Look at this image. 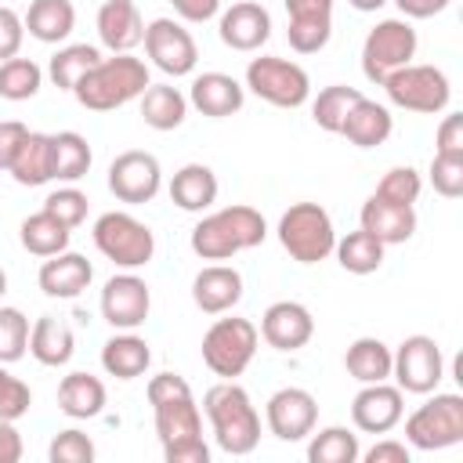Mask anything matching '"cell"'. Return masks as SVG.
I'll use <instances>...</instances> for the list:
<instances>
[{"label":"cell","mask_w":463,"mask_h":463,"mask_svg":"<svg viewBox=\"0 0 463 463\" xmlns=\"http://www.w3.org/2000/svg\"><path fill=\"white\" fill-rule=\"evenodd\" d=\"M257 333L275 351H300L315 336V318H311V311L300 300H275L264 311Z\"/></svg>","instance_id":"cell-18"},{"label":"cell","mask_w":463,"mask_h":463,"mask_svg":"<svg viewBox=\"0 0 463 463\" xmlns=\"http://www.w3.org/2000/svg\"><path fill=\"white\" fill-rule=\"evenodd\" d=\"M47 456H51V463H90L94 459V441L83 430L69 427V430L54 434Z\"/></svg>","instance_id":"cell-45"},{"label":"cell","mask_w":463,"mask_h":463,"mask_svg":"<svg viewBox=\"0 0 463 463\" xmlns=\"http://www.w3.org/2000/svg\"><path fill=\"white\" fill-rule=\"evenodd\" d=\"M405 391L402 387H391L387 380L380 383H362V391L354 394L351 402V420L358 430L365 434H387L402 423L405 416Z\"/></svg>","instance_id":"cell-16"},{"label":"cell","mask_w":463,"mask_h":463,"mask_svg":"<svg viewBox=\"0 0 463 463\" xmlns=\"http://www.w3.org/2000/svg\"><path fill=\"white\" fill-rule=\"evenodd\" d=\"M51 145H54V181H80L87 177L90 170V145L83 134L76 130H61V134H51Z\"/></svg>","instance_id":"cell-37"},{"label":"cell","mask_w":463,"mask_h":463,"mask_svg":"<svg viewBox=\"0 0 463 463\" xmlns=\"http://www.w3.org/2000/svg\"><path fill=\"white\" fill-rule=\"evenodd\" d=\"M25 134H29V127L18 123V119H4L0 123V174L11 170V163H14V156H18L22 141H25Z\"/></svg>","instance_id":"cell-51"},{"label":"cell","mask_w":463,"mask_h":463,"mask_svg":"<svg viewBox=\"0 0 463 463\" xmlns=\"http://www.w3.org/2000/svg\"><path fill=\"white\" fill-rule=\"evenodd\" d=\"M430 184L438 195L445 199H459L463 195V156H438L430 159Z\"/></svg>","instance_id":"cell-46"},{"label":"cell","mask_w":463,"mask_h":463,"mask_svg":"<svg viewBox=\"0 0 463 463\" xmlns=\"http://www.w3.org/2000/svg\"><path fill=\"white\" fill-rule=\"evenodd\" d=\"M4 373H7V369H4V362H0V376H4Z\"/></svg>","instance_id":"cell-59"},{"label":"cell","mask_w":463,"mask_h":463,"mask_svg":"<svg viewBox=\"0 0 463 463\" xmlns=\"http://www.w3.org/2000/svg\"><path fill=\"white\" fill-rule=\"evenodd\" d=\"M405 438L412 449L438 452L463 441V398L459 394H434L405 420Z\"/></svg>","instance_id":"cell-10"},{"label":"cell","mask_w":463,"mask_h":463,"mask_svg":"<svg viewBox=\"0 0 463 463\" xmlns=\"http://www.w3.org/2000/svg\"><path fill=\"white\" fill-rule=\"evenodd\" d=\"M184 394H192V387L177 373H159V376L148 380V405H159V402H170V398H184Z\"/></svg>","instance_id":"cell-50"},{"label":"cell","mask_w":463,"mask_h":463,"mask_svg":"<svg viewBox=\"0 0 463 463\" xmlns=\"http://www.w3.org/2000/svg\"><path fill=\"white\" fill-rule=\"evenodd\" d=\"M152 409H156V434H159L166 463H206L210 459V449L203 441V416L192 394L159 402Z\"/></svg>","instance_id":"cell-4"},{"label":"cell","mask_w":463,"mask_h":463,"mask_svg":"<svg viewBox=\"0 0 463 463\" xmlns=\"http://www.w3.org/2000/svg\"><path fill=\"white\" fill-rule=\"evenodd\" d=\"M358 456H362L358 434H351L347 427H326L307 445V459L311 463H354Z\"/></svg>","instance_id":"cell-40"},{"label":"cell","mask_w":463,"mask_h":463,"mask_svg":"<svg viewBox=\"0 0 463 463\" xmlns=\"http://www.w3.org/2000/svg\"><path fill=\"white\" fill-rule=\"evenodd\" d=\"M289 18H333V0H286Z\"/></svg>","instance_id":"cell-54"},{"label":"cell","mask_w":463,"mask_h":463,"mask_svg":"<svg viewBox=\"0 0 463 463\" xmlns=\"http://www.w3.org/2000/svg\"><path fill=\"white\" fill-rule=\"evenodd\" d=\"M148 362H152L148 344L141 336H134L130 329H123L119 336L105 340V347H101V365L116 380H137L148 369Z\"/></svg>","instance_id":"cell-31"},{"label":"cell","mask_w":463,"mask_h":463,"mask_svg":"<svg viewBox=\"0 0 463 463\" xmlns=\"http://www.w3.org/2000/svg\"><path fill=\"white\" fill-rule=\"evenodd\" d=\"M98 61H101V51H98V47H90V43H69V47H61V51L51 58L47 76H51V83H54L58 90H72Z\"/></svg>","instance_id":"cell-36"},{"label":"cell","mask_w":463,"mask_h":463,"mask_svg":"<svg viewBox=\"0 0 463 463\" xmlns=\"http://www.w3.org/2000/svg\"><path fill=\"white\" fill-rule=\"evenodd\" d=\"M94 246L116 264V268H141L156 253V235L148 224H141L127 210H109L94 221Z\"/></svg>","instance_id":"cell-6"},{"label":"cell","mask_w":463,"mask_h":463,"mask_svg":"<svg viewBox=\"0 0 463 463\" xmlns=\"http://www.w3.org/2000/svg\"><path fill=\"white\" fill-rule=\"evenodd\" d=\"M279 242L282 250L300 264H318L336 246L333 217L318 203H293L279 217Z\"/></svg>","instance_id":"cell-5"},{"label":"cell","mask_w":463,"mask_h":463,"mask_svg":"<svg viewBox=\"0 0 463 463\" xmlns=\"http://www.w3.org/2000/svg\"><path fill=\"white\" fill-rule=\"evenodd\" d=\"M391 376L409 394H430L445 376V358L434 336H405L398 351H391Z\"/></svg>","instance_id":"cell-12"},{"label":"cell","mask_w":463,"mask_h":463,"mask_svg":"<svg viewBox=\"0 0 463 463\" xmlns=\"http://www.w3.org/2000/svg\"><path fill=\"white\" fill-rule=\"evenodd\" d=\"M58 409L72 420H94L105 409V383L90 373H69L58 383Z\"/></svg>","instance_id":"cell-30"},{"label":"cell","mask_w":463,"mask_h":463,"mask_svg":"<svg viewBox=\"0 0 463 463\" xmlns=\"http://www.w3.org/2000/svg\"><path fill=\"white\" fill-rule=\"evenodd\" d=\"M43 83V69L33 58H7L0 61V98L7 101H29Z\"/></svg>","instance_id":"cell-39"},{"label":"cell","mask_w":463,"mask_h":463,"mask_svg":"<svg viewBox=\"0 0 463 463\" xmlns=\"http://www.w3.org/2000/svg\"><path fill=\"white\" fill-rule=\"evenodd\" d=\"M98 36L112 54H130L145 40V18L134 0H105L98 7Z\"/></svg>","instance_id":"cell-20"},{"label":"cell","mask_w":463,"mask_h":463,"mask_svg":"<svg viewBox=\"0 0 463 463\" xmlns=\"http://www.w3.org/2000/svg\"><path fill=\"white\" fill-rule=\"evenodd\" d=\"M203 412L210 416L213 438H217V445L228 456H250L257 449V441H260V416H257L250 394L235 380L213 383L203 394Z\"/></svg>","instance_id":"cell-1"},{"label":"cell","mask_w":463,"mask_h":463,"mask_svg":"<svg viewBox=\"0 0 463 463\" xmlns=\"http://www.w3.org/2000/svg\"><path fill=\"white\" fill-rule=\"evenodd\" d=\"M217 33L232 51H257L271 36V14L253 0H239L221 14Z\"/></svg>","instance_id":"cell-19"},{"label":"cell","mask_w":463,"mask_h":463,"mask_svg":"<svg viewBox=\"0 0 463 463\" xmlns=\"http://www.w3.org/2000/svg\"><path fill=\"white\" fill-rule=\"evenodd\" d=\"M420 192H423V181L412 166H394L376 184V195L387 199V203H398V206H412L420 199Z\"/></svg>","instance_id":"cell-43"},{"label":"cell","mask_w":463,"mask_h":463,"mask_svg":"<svg viewBox=\"0 0 463 463\" xmlns=\"http://www.w3.org/2000/svg\"><path fill=\"white\" fill-rule=\"evenodd\" d=\"M76 351V340H72V329L54 318V315H40L29 329V354L40 362V365H65Z\"/></svg>","instance_id":"cell-29"},{"label":"cell","mask_w":463,"mask_h":463,"mask_svg":"<svg viewBox=\"0 0 463 463\" xmlns=\"http://www.w3.org/2000/svg\"><path fill=\"white\" fill-rule=\"evenodd\" d=\"M365 463H409V449H405L402 441L383 438V441H376V445L365 452Z\"/></svg>","instance_id":"cell-53"},{"label":"cell","mask_w":463,"mask_h":463,"mask_svg":"<svg viewBox=\"0 0 463 463\" xmlns=\"http://www.w3.org/2000/svg\"><path fill=\"white\" fill-rule=\"evenodd\" d=\"M29 318L18 307H0V362H18L29 351Z\"/></svg>","instance_id":"cell-41"},{"label":"cell","mask_w":463,"mask_h":463,"mask_svg":"<svg viewBox=\"0 0 463 463\" xmlns=\"http://www.w3.org/2000/svg\"><path fill=\"white\" fill-rule=\"evenodd\" d=\"M170 199L188 210V213H203L217 203V174L203 163H188L170 177Z\"/></svg>","instance_id":"cell-28"},{"label":"cell","mask_w":463,"mask_h":463,"mask_svg":"<svg viewBox=\"0 0 463 463\" xmlns=\"http://www.w3.org/2000/svg\"><path fill=\"white\" fill-rule=\"evenodd\" d=\"M286 36L297 54H318L333 36V18H289Z\"/></svg>","instance_id":"cell-42"},{"label":"cell","mask_w":463,"mask_h":463,"mask_svg":"<svg viewBox=\"0 0 463 463\" xmlns=\"http://www.w3.org/2000/svg\"><path fill=\"white\" fill-rule=\"evenodd\" d=\"M344 369L358 383H380L391 376V347L376 336H358L344 354Z\"/></svg>","instance_id":"cell-34"},{"label":"cell","mask_w":463,"mask_h":463,"mask_svg":"<svg viewBox=\"0 0 463 463\" xmlns=\"http://www.w3.org/2000/svg\"><path fill=\"white\" fill-rule=\"evenodd\" d=\"M188 101L210 116V119H224V116H235L246 101V90L235 76L228 72H203L192 80V90H188Z\"/></svg>","instance_id":"cell-24"},{"label":"cell","mask_w":463,"mask_h":463,"mask_svg":"<svg viewBox=\"0 0 463 463\" xmlns=\"http://www.w3.org/2000/svg\"><path fill=\"white\" fill-rule=\"evenodd\" d=\"M347 4H351L354 11H380L387 0H347Z\"/></svg>","instance_id":"cell-57"},{"label":"cell","mask_w":463,"mask_h":463,"mask_svg":"<svg viewBox=\"0 0 463 463\" xmlns=\"http://www.w3.org/2000/svg\"><path fill=\"white\" fill-rule=\"evenodd\" d=\"M383 90L387 98L398 105V109H409V112H423V116H434L449 105L452 98V87H449V76L438 69V65H402L394 69L387 80H383Z\"/></svg>","instance_id":"cell-11"},{"label":"cell","mask_w":463,"mask_h":463,"mask_svg":"<svg viewBox=\"0 0 463 463\" xmlns=\"http://www.w3.org/2000/svg\"><path fill=\"white\" fill-rule=\"evenodd\" d=\"M148 87V65L134 54H112V58H101L76 87V101L90 112H112L134 98H141Z\"/></svg>","instance_id":"cell-3"},{"label":"cell","mask_w":463,"mask_h":463,"mask_svg":"<svg viewBox=\"0 0 463 463\" xmlns=\"http://www.w3.org/2000/svg\"><path fill=\"white\" fill-rule=\"evenodd\" d=\"M362 98V90H354V87H344V83H333V87H322L318 90V98L311 101V119L322 127V130H329V134H340V127H344V116L351 112V105Z\"/></svg>","instance_id":"cell-38"},{"label":"cell","mask_w":463,"mask_h":463,"mask_svg":"<svg viewBox=\"0 0 463 463\" xmlns=\"http://www.w3.org/2000/svg\"><path fill=\"white\" fill-rule=\"evenodd\" d=\"M22 40H25L22 14L14 7H0V61L14 58L22 51Z\"/></svg>","instance_id":"cell-48"},{"label":"cell","mask_w":463,"mask_h":463,"mask_svg":"<svg viewBox=\"0 0 463 463\" xmlns=\"http://www.w3.org/2000/svg\"><path fill=\"white\" fill-rule=\"evenodd\" d=\"M22 459V434L14 430V423L0 420V463H18Z\"/></svg>","instance_id":"cell-55"},{"label":"cell","mask_w":463,"mask_h":463,"mask_svg":"<svg viewBox=\"0 0 463 463\" xmlns=\"http://www.w3.org/2000/svg\"><path fill=\"white\" fill-rule=\"evenodd\" d=\"M22 25L40 43H61L76 29V7L72 0H33Z\"/></svg>","instance_id":"cell-27"},{"label":"cell","mask_w":463,"mask_h":463,"mask_svg":"<svg viewBox=\"0 0 463 463\" xmlns=\"http://www.w3.org/2000/svg\"><path fill=\"white\" fill-rule=\"evenodd\" d=\"M4 293H7V271L0 268V297H4Z\"/></svg>","instance_id":"cell-58"},{"label":"cell","mask_w":463,"mask_h":463,"mask_svg":"<svg viewBox=\"0 0 463 463\" xmlns=\"http://www.w3.org/2000/svg\"><path fill=\"white\" fill-rule=\"evenodd\" d=\"M40 289L47 293V297H58V300H72V297H80L87 286H90V279H94V268H90V260L83 257V253H72V250H61V253H54V257H47L43 264H40Z\"/></svg>","instance_id":"cell-21"},{"label":"cell","mask_w":463,"mask_h":463,"mask_svg":"<svg viewBox=\"0 0 463 463\" xmlns=\"http://www.w3.org/2000/svg\"><path fill=\"white\" fill-rule=\"evenodd\" d=\"M268 235V224L260 217V210L253 206H224L217 213H206L195 228H192V250L203 260H228L242 250L260 246Z\"/></svg>","instance_id":"cell-2"},{"label":"cell","mask_w":463,"mask_h":463,"mask_svg":"<svg viewBox=\"0 0 463 463\" xmlns=\"http://www.w3.org/2000/svg\"><path fill=\"white\" fill-rule=\"evenodd\" d=\"M18 239H22V246H25L33 257H54V253L69 250L72 228H65L58 217H51L47 210H40V213H29V217L22 221Z\"/></svg>","instance_id":"cell-33"},{"label":"cell","mask_w":463,"mask_h":463,"mask_svg":"<svg viewBox=\"0 0 463 463\" xmlns=\"http://www.w3.org/2000/svg\"><path fill=\"white\" fill-rule=\"evenodd\" d=\"M318 423V402L304 387H282L268 398V430L279 441H300Z\"/></svg>","instance_id":"cell-17"},{"label":"cell","mask_w":463,"mask_h":463,"mask_svg":"<svg viewBox=\"0 0 463 463\" xmlns=\"http://www.w3.org/2000/svg\"><path fill=\"white\" fill-rule=\"evenodd\" d=\"M358 221H362V228H365L369 235H376L383 246L409 242V239H412V232H416V210H412V206L387 203V199H380L376 192L362 203Z\"/></svg>","instance_id":"cell-22"},{"label":"cell","mask_w":463,"mask_h":463,"mask_svg":"<svg viewBox=\"0 0 463 463\" xmlns=\"http://www.w3.org/2000/svg\"><path fill=\"white\" fill-rule=\"evenodd\" d=\"M163 188V170H159V159L152 152H141V148H130V152H119L109 166V192L119 199V203H152Z\"/></svg>","instance_id":"cell-13"},{"label":"cell","mask_w":463,"mask_h":463,"mask_svg":"<svg viewBox=\"0 0 463 463\" xmlns=\"http://www.w3.org/2000/svg\"><path fill=\"white\" fill-rule=\"evenodd\" d=\"M257 340H260V333L250 318H217L203 336V362L210 373L235 380L253 362Z\"/></svg>","instance_id":"cell-7"},{"label":"cell","mask_w":463,"mask_h":463,"mask_svg":"<svg viewBox=\"0 0 463 463\" xmlns=\"http://www.w3.org/2000/svg\"><path fill=\"white\" fill-rule=\"evenodd\" d=\"M391 130H394V119H391L387 105L369 101V98H358V101L351 105V112L344 116V127H340V134H344L351 145H358V148H376V145H383V141L391 137Z\"/></svg>","instance_id":"cell-25"},{"label":"cell","mask_w":463,"mask_h":463,"mask_svg":"<svg viewBox=\"0 0 463 463\" xmlns=\"http://www.w3.org/2000/svg\"><path fill=\"white\" fill-rule=\"evenodd\" d=\"M192 300L206 315H224L242 300V275L228 264H210L192 279Z\"/></svg>","instance_id":"cell-23"},{"label":"cell","mask_w":463,"mask_h":463,"mask_svg":"<svg viewBox=\"0 0 463 463\" xmlns=\"http://www.w3.org/2000/svg\"><path fill=\"white\" fill-rule=\"evenodd\" d=\"M145 51L152 58L156 69H163L166 76H188L199 61V47L192 40V33L174 22V18H152L145 25Z\"/></svg>","instance_id":"cell-14"},{"label":"cell","mask_w":463,"mask_h":463,"mask_svg":"<svg viewBox=\"0 0 463 463\" xmlns=\"http://www.w3.org/2000/svg\"><path fill=\"white\" fill-rule=\"evenodd\" d=\"M188 116V98L170 83H148L141 94V119L152 130H177Z\"/></svg>","instance_id":"cell-32"},{"label":"cell","mask_w":463,"mask_h":463,"mask_svg":"<svg viewBox=\"0 0 463 463\" xmlns=\"http://www.w3.org/2000/svg\"><path fill=\"white\" fill-rule=\"evenodd\" d=\"M383 250H387V246H383L376 235H369L365 228L347 232V235L336 239V246H333L340 268L351 271V275H373V271L383 264Z\"/></svg>","instance_id":"cell-35"},{"label":"cell","mask_w":463,"mask_h":463,"mask_svg":"<svg viewBox=\"0 0 463 463\" xmlns=\"http://www.w3.org/2000/svg\"><path fill=\"white\" fill-rule=\"evenodd\" d=\"M246 87L275 109H300L311 94L307 72L297 61L275 58V54H260L246 65Z\"/></svg>","instance_id":"cell-9"},{"label":"cell","mask_w":463,"mask_h":463,"mask_svg":"<svg viewBox=\"0 0 463 463\" xmlns=\"http://www.w3.org/2000/svg\"><path fill=\"white\" fill-rule=\"evenodd\" d=\"M438 156H463V112H449L438 127Z\"/></svg>","instance_id":"cell-49"},{"label":"cell","mask_w":463,"mask_h":463,"mask_svg":"<svg viewBox=\"0 0 463 463\" xmlns=\"http://www.w3.org/2000/svg\"><path fill=\"white\" fill-rule=\"evenodd\" d=\"M29 405H33L29 383L18 380V376H11V373H4L0 376V420L14 423V420H22L29 412Z\"/></svg>","instance_id":"cell-47"},{"label":"cell","mask_w":463,"mask_h":463,"mask_svg":"<svg viewBox=\"0 0 463 463\" xmlns=\"http://www.w3.org/2000/svg\"><path fill=\"white\" fill-rule=\"evenodd\" d=\"M148 307H152V293L145 286V279L123 271V275H112L101 289V315L112 329H137L145 326L148 318Z\"/></svg>","instance_id":"cell-15"},{"label":"cell","mask_w":463,"mask_h":463,"mask_svg":"<svg viewBox=\"0 0 463 463\" xmlns=\"http://www.w3.org/2000/svg\"><path fill=\"white\" fill-rule=\"evenodd\" d=\"M398 4V11L405 14V18H434V14H441L452 0H394Z\"/></svg>","instance_id":"cell-56"},{"label":"cell","mask_w":463,"mask_h":463,"mask_svg":"<svg viewBox=\"0 0 463 463\" xmlns=\"http://www.w3.org/2000/svg\"><path fill=\"white\" fill-rule=\"evenodd\" d=\"M7 174H11L18 184H25V188H36V184L54 181V145H51V134L29 130Z\"/></svg>","instance_id":"cell-26"},{"label":"cell","mask_w":463,"mask_h":463,"mask_svg":"<svg viewBox=\"0 0 463 463\" xmlns=\"http://www.w3.org/2000/svg\"><path fill=\"white\" fill-rule=\"evenodd\" d=\"M170 4L184 22H210L221 11V0H170Z\"/></svg>","instance_id":"cell-52"},{"label":"cell","mask_w":463,"mask_h":463,"mask_svg":"<svg viewBox=\"0 0 463 463\" xmlns=\"http://www.w3.org/2000/svg\"><path fill=\"white\" fill-rule=\"evenodd\" d=\"M416 43H420L416 40V29L405 18H383V22H376L369 29L365 43H362V72H365V80H373V83L383 87V80L394 69H402V65H409L416 58Z\"/></svg>","instance_id":"cell-8"},{"label":"cell","mask_w":463,"mask_h":463,"mask_svg":"<svg viewBox=\"0 0 463 463\" xmlns=\"http://www.w3.org/2000/svg\"><path fill=\"white\" fill-rule=\"evenodd\" d=\"M43 210L51 217H58L65 228H80L87 221V195L80 188H58L43 199Z\"/></svg>","instance_id":"cell-44"}]
</instances>
